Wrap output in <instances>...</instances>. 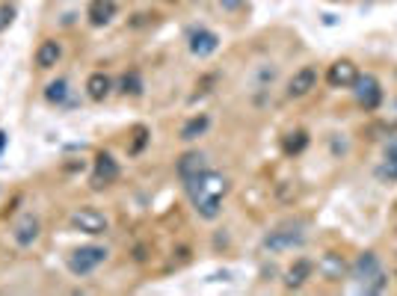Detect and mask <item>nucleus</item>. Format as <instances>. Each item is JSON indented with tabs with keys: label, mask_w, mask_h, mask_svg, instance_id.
Segmentation results:
<instances>
[{
	"label": "nucleus",
	"mask_w": 397,
	"mask_h": 296,
	"mask_svg": "<svg viewBox=\"0 0 397 296\" xmlns=\"http://www.w3.org/2000/svg\"><path fill=\"white\" fill-rule=\"evenodd\" d=\"M382 181H397V157H385V163L377 169Z\"/></svg>",
	"instance_id": "nucleus-24"
},
{
	"label": "nucleus",
	"mask_w": 397,
	"mask_h": 296,
	"mask_svg": "<svg viewBox=\"0 0 397 296\" xmlns=\"http://www.w3.org/2000/svg\"><path fill=\"white\" fill-rule=\"evenodd\" d=\"M350 279L356 281V288L364 293H380V290H385V284H389V279H385V272L380 267V258L373 255V252H362V255L350 263Z\"/></svg>",
	"instance_id": "nucleus-2"
},
{
	"label": "nucleus",
	"mask_w": 397,
	"mask_h": 296,
	"mask_svg": "<svg viewBox=\"0 0 397 296\" xmlns=\"http://www.w3.org/2000/svg\"><path fill=\"white\" fill-rule=\"evenodd\" d=\"M6 142H9V136H6V131L0 128V157H3V148H6Z\"/></svg>",
	"instance_id": "nucleus-27"
},
{
	"label": "nucleus",
	"mask_w": 397,
	"mask_h": 296,
	"mask_svg": "<svg viewBox=\"0 0 397 296\" xmlns=\"http://www.w3.org/2000/svg\"><path fill=\"white\" fill-rule=\"evenodd\" d=\"M59 59H62V45H59V41L57 39H41L36 54H33L36 68L39 71H50V68L59 66Z\"/></svg>",
	"instance_id": "nucleus-13"
},
{
	"label": "nucleus",
	"mask_w": 397,
	"mask_h": 296,
	"mask_svg": "<svg viewBox=\"0 0 397 296\" xmlns=\"http://www.w3.org/2000/svg\"><path fill=\"white\" fill-rule=\"evenodd\" d=\"M41 237V219L39 214H33V210H27V214H21L15 219L12 225V243L18 249H33L36 243Z\"/></svg>",
	"instance_id": "nucleus-6"
},
{
	"label": "nucleus",
	"mask_w": 397,
	"mask_h": 296,
	"mask_svg": "<svg viewBox=\"0 0 397 296\" xmlns=\"http://www.w3.org/2000/svg\"><path fill=\"white\" fill-rule=\"evenodd\" d=\"M246 0H219V9L223 12H237V9H243Z\"/></svg>",
	"instance_id": "nucleus-25"
},
{
	"label": "nucleus",
	"mask_w": 397,
	"mask_h": 296,
	"mask_svg": "<svg viewBox=\"0 0 397 296\" xmlns=\"http://www.w3.org/2000/svg\"><path fill=\"white\" fill-rule=\"evenodd\" d=\"M315 86H317V68L302 66L299 71H294V77L288 80V98H306Z\"/></svg>",
	"instance_id": "nucleus-12"
},
{
	"label": "nucleus",
	"mask_w": 397,
	"mask_h": 296,
	"mask_svg": "<svg viewBox=\"0 0 397 296\" xmlns=\"http://www.w3.org/2000/svg\"><path fill=\"white\" fill-rule=\"evenodd\" d=\"M353 95H356V101H359V107L362 110H377L380 104H382V83L373 77V74H359L356 83H353Z\"/></svg>",
	"instance_id": "nucleus-8"
},
{
	"label": "nucleus",
	"mask_w": 397,
	"mask_h": 296,
	"mask_svg": "<svg viewBox=\"0 0 397 296\" xmlns=\"http://www.w3.org/2000/svg\"><path fill=\"white\" fill-rule=\"evenodd\" d=\"M68 225L80 231V234H89V237H101V234H107L110 231V219L101 214L98 207H92V205H80L75 207L68 214Z\"/></svg>",
	"instance_id": "nucleus-4"
},
{
	"label": "nucleus",
	"mask_w": 397,
	"mask_h": 296,
	"mask_svg": "<svg viewBox=\"0 0 397 296\" xmlns=\"http://www.w3.org/2000/svg\"><path fill=\"white\" fill-rule=\"evenodd\" d=\"M184 189H187V196H190L196 214L211 222V219H216L219 214H223V198L228 196L232 184H228L225 175H219V172H214V169H207V172L193 178V181H187Z\"/></svg>",
	"instance_id": "nucleus-1"
},
{
	"label": "nucleus",
	"mask_w": 397,
	"mask_h": 296,
	"mask_svg": "<svg viewBox=\"0 0 397 296\" xmlns=\"http://www.w3.org/2000/svg\"><path fill=\"white\" fill-rule=\"evenodd\" d=\"M356 77H359V68L350 59H335L326 71V83L332 89H350L356 83Z\"/></svg>",
	"instance_id": "nucleus-10"
},
{
	"label": "nucleus",
	"mask_w": 397,
	"mask_h": 296,
	"mask_svg": "<svg viewBox=\"0 0 397 296\" xmlns=\"http://www.w3.org/2000/svg\"><path fill=\"white\" fill-rule=\"evenodd\" d=\"M207 128H211V115H207V113H196V115H190V119L181 124L178 140H184V142H196L198 136L207 133Z\"/></svg>",
	"instance_id": "nucleus-16"
},
{
	"label": "nucleus",
	"mask_w": 397,
	"mask_h": 296,
	"mask_svg": "<svg viewBox=\"0 0 397 296\" xmlns=\"http://www.w3.org/2000/svg\"><path fill=\"white\" fill-rule=\"evenodd\" d=\"M302 243H306V231H299V228H273V231H267V234H264L261 246H264L267 252H273V255H279V252L299 249Z\"/></svg>",
	"instance_id": "nucleus-7"
},
{
	"label": "nucleus",
	"mask_w": 397,
	"mask_h": 296,
	"mask_svg": "<svg viewBox=\"0 0 397 296\" xmlns=\"http://www.w3.org/2000/svg\"><path fill=\"white\" fill-rule=\"evenodd\" d=\"M119 95H124V98H140V95L145 92V83H142V74L137 68H128L119 77Z\"/></svg>",
	"instance_id": "nucleus-19"
},
{
	"label": "nucleus",
	"mask_w": 397,
	"mask_h": 296,
	"mask_svg": "<svg viewBox=\"0 0 397 296\" xmlns=\"http://www.w3.org/2000/svg\"><path fill=\"white\" fill-rule=\"evenodd\" d=\"M187 48H190V54L196 59H207L219 50V36L207 27H193L190 33H187Z\"/></svg>",
	"instance_id": "nucleus-9"
},
{
	"label": "nucleus",
	"mask_w": 397,
	"mask_h": 296,
	"mask_svg": "<svg viewBox=\"0 0 397 296\" xmlns=\"http://www.w3.org/2000/svg\"><path fill=\"white\" fill-rule=\"evenodd\" d=\"M317 270L323 272V279L329 281H338L344 272H347V263H344V258L338 255V252H326L320 261H317Z\"/></svg>",
	"instance_id": "nucleus-17"
},
{
	"label": "nucleus",
	"mask_w": 397,
	"mask_h": 296,
	"mask_svg": "<svg viewBox=\"0 0 397 296\" xmlns=\"http://www.w3.org/2000/svg\"><path fill=\"white\" fill-rule=\"evenodd\" d=\"M116 12H119L116 0H89V6H86V18L92 27H107L116 18Z\"/></svg>",
	"instance_id": "nucleus-15"
},
{
	"label": "nucleus",
	"mask_w": 397,
	"mask_h": 296,
	"mask_svg": "<svg viewBox=\"0 0 397 296\" xmlns=\"http://www.w3.org/2000/svg\"><path fill=\"white\" fill-rule=\"evenodd\" d=\"M308 148V133L306 131H290L281 136V151H285L288 157H297Z\"/></svg>",
	"instance_id": "nucleus-21"
},
{
	"label": "nucleus",
	"mask_w": 397,
	"mask_h": 296,
	"mask_svg": "<svg viewBox=\"0 0 397 296\" xmlns=\"http://www.w3.org/2000/svg\"><path fill=\"white\" fill-rule=\"evenodd\" d=\"M382 154L385 157H397V136H391L389 142H385V148H382Z\"/></svg>",
	"instance_id": "nucleus-26"
},
{
	"label": "nucleus",
	"mask_w": 397,
	"mask_h": 296,
	"mask_svg": "<svg viewBox=\"0 0 397 296\" xmlns=\"http://www.w3.org/2000/svg\"><path fill=\"white\" fill-rule=\"evenodd\" d=\"M110 258V252L107 246H98V243H89V246H77V249H71L68 252V258H66V267L71 276H89V272H95L104 261Z\"/></svg>",
	"instance_id": "nucleus-3"
},
{
	"label": "nucleus",
	"mask_w": 397,
	"mask_h": 296,
	"mask_svg": "<svg viewBox=\"0 0 397 296\" xmlns=\"http://www.w3.org/2000/svg\"><path fill=\"white\" fill-rule=\"evenodd\" d=\"M18 15V6L15 3H0V33H6L12 27V21Z\"/></svg>",
	"instance_id": "nucleus-23"
},
{
	"label": "nucleus",
	"mask_w": 397,
	"mask_h": 296,
	"mask_svg": "<svg viewBox=\"0 0 397 296\" xmlns=\"http://www.w3.org/2000/svg\"><path fill=\"white\" fill-rule=\"evenodd\" d=\"M149 140H151V131L145 128V124H137V128H133V140H131V145H128V154H131V157L142 154V148L149 145Z\"/></svg>",
	"instance_id": "nucleus-22"
},
{
	"label": "nucleus",
	"mask_w": 397,
	"mask_h": 296,
	"mask_svg": "<svg viewBox=\"0 0 397 296\" xmlns=\"http://www.w3.org/2000/svg\"><path fill=\"white\" fill-rule=\"evenodd\" d=\"M83 89H86V98H89V101L101 104V101L110 98L116 86H113V77H110L107 71H92L89 77H86V86H83Z\"/></svg>",
	"instance_id": "nucleus-14"
},
{
	"label": "nucleus",
	"mask_w": 397,
	"mask_h": 296,
	"mask_svg": "<svg viewBox=\"0 0 397 296\" xmlns=\"http://www.w3.org/2000/svg\"><path fill=\"white\" fill-rule=\"evenodd\" d=\"M311 270H315V263H311L308 258H297L285 272V288H302L306 279L311 276Z\"/></svg>",
	"instance_id": "nucleus-18"
},
{
	"label": "nucleus",
	"mask_w": 397,
	"mask_h": 296,
	"mask_svg": "<svg viewBox=\"0 0 397 296\" xmlns=\"http://www.w3.org/2000/svg\"><path fill=\"white\" fill-rule=\"evenodd\" d=\"M122 169H119V160L113 157L110 151H101L95 154V163H92V175H89V187L92 189H107L119 181Z\"/></svg>",
	"instance_id": "nucleus-5"
},
{
	"label": "nucleus",
	"mask_w": 397,
	"mask_h": 296,
	"mask_svg": "<svg viewBox=\"0 0 397 296\" xmlns=\"http://www.w3.org/2000/svg\"><path fill=\"white\" fill-rule=\"evenodd\" d=\"M68 95H71V89H68V80L66 77H57V80H50L48 86H45V101L50 104V107H66Z\"/></svg>",
	"instance_id": "nucleus-20"
},
{
	"label": "nucleus",
	"mask_w": 397,
	"mask_h": 296,
	"mask_svg": "<svg viewBox=\"0 0 397 296\" xmlns=\"http://www.w3.org/2000/svg\"><path fill=\"white\" fill-rule=\"evenodd\" d=\"M175 172H178V178H181L184 184L193 181V178L207 172V157L202 151H184L178 157V163H175Z\"/></svg>",
	"instance_id": "nucleus-11"
}]
</instances>
